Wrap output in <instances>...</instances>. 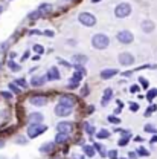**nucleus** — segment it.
Here are the masks:
<instances>
[{
	"mask_svg": "<svg viewBox=\"0 0 157 159\" xmlns=\"http://www.w3.org/2000/svg\"><path fill=\"white\" fill-rule=\"evenodd\" d=\"M75 102H76V99L73 98V97H69V95L63 97V98L59 99L58 104L55 106V113L58 116H69L72 113V110H73Z\"/></svg>",
	"mask_w": 157,
	"mask_h": 159,
	"instance_id": "obj_1",
	"label": "nucleus"
},
{
	"mask_svg": "<svg viewBox=\"0 0 157 159\" xmlns=\"http://www.w3.org/2000/svg\"><path fill=\"white\" fill-rule=\"evenodd\" d=\"M108 44H110V39L105 34H95L92 37V46L95 49H101L102 51V49L108 48Z\"/></svg>",
	"mask_w": 157,
	"mask_h": 159,
	"instance_id": "obj_2",
	"label": "nucleus"
},
{
	"mask_svg": "<svg viewBox=\"0 0 157 159\" xmlns=\"http://www.w3.org/2000/svg\"><path fill=\"white\" fill-rule=\"evenodd\" d=\"M131 14V6H130V3H119L118 6L115 8V16L118 17V19H125V17H128Z\"/></svg>",
	"mask_w": 157,
	"mask_h": 159,
	"instance_id": "obj_3",
	"label": "nucleus"
},
{
	"mask_svg": "<svg viewBox=\"0 0 157 159\" xmlns=\"http://www.w3.org/2000/svg\"><path fill=\"white\" fill-rule=\"evenodd\" d=\"M78 20L81 25H84L87 28H92V26L96 25V17L93 14H90V12H81L78 16Z\"/></svg>",
	"mask_w": 157,
	"mask_h": 159,
	"instance_id": "obj_4",
	"label": "nucleus"
},
{
	"mask_svg": "<svg viewBox=\"0 0 157 159\" xmlns=\"http://www.w3.org/2000/svg\"><path fill=\"white\" fill-rule=\"evenodd\" d=\"M46 130H47L46 125H41V124H29V127H28V136H29V138H37L38 135H43Z\"/></svg>",
	"mask_w": 157,
	"mask_h": 159,
	"instance_id": "obj_5",
	"label": "nucleus"
},
{
	"mask_svg": "<svg viewBox=\"0 0 157 159\" xmlns=\"http://www.w3.org/2000/svg\"><path fill=\"white\" fill-rule=\"evenodd\" d=\"M116 39H118V41L122 43V44H130V43L134 40V35H133L130 31H119Z\"/></svg>",
	"mask_w": 157,
	"mask_h": 159,
	"instance_id": "obj_6",
	"label": "nucleus"
},
{
	"mask_svg": "<svg viewBox=\"0 0 157 159\" xmlns=\"http://www.w3.org/2000/svg\"><path fill=\"white\" fill-rule=\"evenodd\" d=\"M119 63H120L122 66H131V64L134 63V57H133L130 52H122V54L119 55Z\"/></svg>",
	"mask_w": 157,
	"mask_h": 159,
	"instance_id": "obj_7",
	"label": "nucleus"
},
{
	"mask_svg": "<svg viewBox=\"0 0 157 159\" xmlns=\"http://www.w3.org/2000/svg\"><path fill=\"white\" fill-rule=\"evenodd\" d=\"M57 130L61 132V133H72V130H73V124L72 122H69V121H63V122H58V125H57Z\"/></svg>",
	"mask_w": 157,
	"mask_h": 159,
	"instance_id": "obj_8",
	"label": "nucleus"
},
{
	"mask_svg": "<svg viewBox=\"0 0 157 159\" xmlns=\"http://www.w3.org/2000/svg\"><path fill=\"white\" fill-rule=\"evenodd\" d=\"M81 78H82V74L76 70V72L73 74V77L70 78V83L67 84V87H69V89H75V87H78V84H79V81H81Z\"/></svg>",
	"mask_w": 157,
	"mask_h": 159,
	"instance_id": "obj_9",
	"label": "nucleus"
},
{
	"mask_svg": "<svg viewBox=\"0 0 157 159\" xmlns=\"http://www.w3.org/2000/svg\"><path fill=\"white\" fill-rule=\"evenodd\" d=\"M31 104L32 106H37V107H41V106H46L47 104V98L46 97H43V95H38V97H31Z\"/></svg>",
	"mask_w": 157,
	"mask_h": 159,
	"instance_id": "obj_10",
	"label": "nucleus"
},
{
	"mask_svg": "<svg viewBox=\"0 0 157 159\" xmlns=\"http://www.w3.org/2000/svg\"><path fill=\"white\" fill-rule=\"evenodd\" d=\"M154 28H156V25H154L151 20H143V21H142V31H143L145 34L153 32V31H154Z\"/></svg>",
	"mask_w": 157,
	"mask_h": 159,
	"instance_id": "obj_11",
	"label": "nucleus"
},
{
	"mask_svg": "<svg viewBox=\"0 0 157 159\" xmlns=\"http://www.w3.org/2000/svg\"><path fill=\"white\" fill-rule=\"evenodd\" d=\"M43 119H44V116L41 115V113H31L29 115V118H28V122L29 124H41L43 122Z\"/></svg>",
	"mask_w": 157,
	"mask_h": 159,
	"instance_id": "obj_12",
	"label": "nucleus"
},
{
	"mask_svg": "<svg viewBox=\"0 0 157 159\" xmlns=\"http://www.w3.org/2000/svg\"><path fill=\"white\" fill-rule=\"evenodd\" d=\"M111 98H113V90L108 87V89H105V92H104V97H102V99H101V106H104V107H105Z\"/></svg>",
	"mask_w": 157,
	"mask_h": 159,
	"instance_id": "obj_13",
	"label": "nucleus"
},
{
	"mask_svg": "<svg viewBox=\"0 0 157 159\" xmlns=\"http://www.w3.org/2000/svg\"><path fill=\"white\" fill-rule=\"evenodd\" d=\"M46 80H47V77H43V75H38V77H34V78L31 80V84H32L34 87H41V86H44Z\"/></svg>",
	"mask_w": 157,
	"mask_h": 159,
	"instance_id": "obj_14",
	"label": "nucleus"
},
{
	"mask_svg": "<svg viewBox=\"0 0 157 159\" xmlns=\"http://www.w3.org/2000/svg\"><path fill=\"white\" fill-rule=\"evenodd\" d=\"M47 80H50V81H55V80H59V70L57 69V67H50L49 70H47Z\"/></svg>",
	"mask_w": 157,
	"mask_h": 159,
	"instance_id": "obj_15",
	"label": "nucleus"
},
{
	"mask_svg": "<svg viewBox=\"0 0 157 159\" xmlns=\"http://www.w3.org/2000/svg\"><path fill=\"white\" fill-rule=\"evenodd\" d=\"M115 75H118V69H104L101 72V78L102 80H108L111 77H115Z\"/></svg>",
	"mask_w": 157,
	"mask_h": 159,
	"instance_id": "obj_16",
	"label": "nucleus"
},
{
	"mask_svg": "<svg viewBox=\"0 0 157 159\" xmlns=\"http://www.w3.org/2000/svg\"><path fill=\"white\" fill-rule=\"evenodd\" d=\"M54 148H55L54 142H46V144H43V145L40 147V152H43V153H50V152H54Z\"/></svg>",
	"mask_w": 157,
	"mask_h": 159,
	"instance_id": "obj_17",
	"label": "nucleus"
},
{
	"mask_svg": "<svg viewBox=\"0 0 157 159\" xmlns=\"http://www.w3.org/2000/svg\"><path fill=\"white\" fill-rule=\"evenodd\" d=\"M67 141H69V135H67V133H61V132H59L58 135H57V138H55V142H57V144H66Z\"/></svg>",
	"mask_w": 157,
	"mask_h": 159,
	"instance_id": "obj_18",
	"label": "nucleus"
},
{
	"mask_svg": "<svg viewBox=\"0 0 157 159\" xmlns=\"http://www.w3.org/2000/svg\"><path fill=\"white\" fill-rule=\"evenodd\" d=\"M38 9L44 14V16H46L47 12H50V11H52V5H50V3H41V5L38 6Z\"/></svg>",
	"mask_w": 157,
	"mask_h": 159,
	"instance_id": "obj_19",
	"label": "nucleus"
},
{
	"mask_svg": "<svg viewBox=\"0 0 157 159\" xmlns=\"http://www.w3.org/2000/svg\"><path fill=\"white\" fill-rule=\"evenodd\" d=\"M87 57L85 55H73V63H76V64H84V63H87Z\"/></svg>",
	"mask_w": 157,
	"mask_h": 159,
	"instance_id": "obj_20",
	"label": "nucleus"
},
{
	"mask_svg": "<svg viewBox=\"0 0 157 159\" xmlns=\"http://www.w3.org/2000/svg\"><path fill=\"white\" fill-rule=\"evenodd\" d=\"M82 150H84V153H85L89 158H93V156H95V148H93V147H90V145H84Z\"/></svg>",
	"mask_w": 157,
	"mask_h": 159,
	"instance_id": "obj_21",
	"label": "nucleus"
},
{
	"mask_svg": "<svg viewBox=\"0 0 157 159\" xmlns=\"http://www.w3.org/2000/svg\"><path fill=\"white\" fill-rule=\"evenodd\" d=\"M44 14L40 11V9H37V11H34V12H31L28 17H29V20H37V19H40V17H43Z\"/></svg>",
	"mask_w": 157,
	"mask_h": 159,
	"instance_id": "obj_22",
	"label": "nucleus"
},
{
	"mask_svg": "<svg viewBox=\"0 0 157 159\" xmlns=\"http://www.w3.org/2000/svg\"><path fill=\"white\" fill-rule=\"evenodd\" d=\"M8 67H9V69H11L12 72H19L20 69H21V67H20V64H17V63H14L12 60H11V61H8Z\"/></svg>",
	"mask_w": 157,
	"mask_h": 159,
	"instance_id": "obj_23",
	"label": "nucleus"
},
{
	"mask_svg": "<svg viewBox=\"0 0 157 159\" xmlns=\"http://www.w3.org/2000/svg\"><path fill=\"white\" fill-rule=\"evenodd\" d=\"M108 136H110V132L108 130H104V129L99 130L98 133H96V138L98 139H105V138H108Z\"/></svg>",
	"mask_w": 157,
	"mask_h": 159,
	"instance_id": "obj_24",
	"label": "nucleus"
},
{
	"mask_svg": "<svg viewBox=\"0 0 157 159\" xmlns=\"http://www.w3.org/2000/svg\"><path fill=\"white\" fill-rule=\"evenodd\" d=\"M156 97H157V89H151V90H148V93H146V99H148V101H153Z\"/></svg>",
	"mask_w": 157,
	"mask_h": 159,
	"instance_id": "obj_25",
	"label": "nucleus"
},
{
	"mask_svg": "<svg viewBox=\"0 0 157 159\" xmlns=\"http://www.w3.org/2000/svg\"><path fill=\"white\" fill-rule=\"evenodd\" d=\"M145 132H148V133H156L157 130L154 129L153 124H146V125H145Z\"/></svg>",
	"mask_w": 157,
	"mask_h": 159,
	"instance_id": "obj_26",
	"label": "nucleus"
},
{
	"mask_svg": "<svg viewBox=\"0 0 157 159\" xmlns=\"http://www.w3.org/2000/svg\"><path fill=\"white\" fill-rule=\"evenodd\" d=\"M128 138H130V136H122V138L119 139V145H120V147H125V145H127V144H128Z\"/></svg>",
	"mask_w": 157,
	"mask_h": 159,
	"instance_id": "obj_27",
	"label": "nucleus"
},
{
	"mask_svg": "<svg viewBox=\"0 0 157 159\" xmlns=\"http://www.w3.org/2000/svg\"><path fill=\"white\" fill-rule=\"evenodd\" d=\"M137 153L140 155V156H150V152H148V150H145L143 147H139V148H137Z\"/></svg>",
	"mask_w": 157,
	"mask_h": 159,
	"instance_id": "obj_28",
	"label": "nucleus"
},
{
	"mask_svg": "<svg viewBox=\"0 0 157 159\" xmlns=\"http://www.w3.org/2000/svg\"><path fill=\"white\" fill-rule=\"evenodd\" d=\"M34 51H35L38 55H41V54L44 52V48H43L41 44H35V46H34Z\"/></svg>",
	"mask_w": 157,
	"mask_h": 159,
	"instance_id": "obj_29",
	"label": "nucleus"
},
{
	"mask_svg": "<svg viewBox=\"0 0 157 159\" xmlns=\"http://www.w3.org/2000/svg\"><path fill=\"white\" fill-rule=\"evenodd\" d=\"M15 84H17V86H21V87H26V86H28V83H26V80H23V78L15 80Z\"/></svg>",
	"mask_w": 157,
	"mask_h": 159,
	"instance_id": "obj_30",
	"label": "nucleus"
},
{
	"mask_svg": "<svg viewBox=\"0 0 157 159\" xmlns=\"http://www.w3.org/2000/svg\"><path fill=\"white\" fill-rule=\"evenodd\" d=\"M9 89H11V92H14V93H20V89L17 87V84H14V83L9 84Z\"/></svg>",
	"mask_w": 157,
	"mask_h": 159,
	"instance_id": "obj_31",
	"label": "nucleus"
},
{
	"mask_svg": "<svg viewBox=\"0 0 157 159\" xmlns=\"http://www.w3.org/2000/svg\"><path fill=\"white\" fill-rule=\"evenodd\" d=\"M156 104H153V106H151V107H150V109H146V112H145V115H146V116H150V115H151V113H153V112H156Z\"/></svg>",
	"mask_w": 157,
	"mask_h": 159,
	"instance_id": "obj_32",
	"label": "nucleus"
},
{
	"mask_svg": "<svg viewBox=\"0 0 157 159\" xmlns=\"http://www.w3.org/2000/svg\"><path fill=\"white\" fill-rule=\"evenodd\" d=\"M75 69H76L78 72H81L82 75H85V69L82 67V64H76V63H75Z\"/></svg>",
	"mask_w": 157,
	"mask_h": 159,
	"instance_id": "obj_33",
	"label": "nucleus"
},
{
	"mask_svg": "<svg viewBox=\"0 0 157 159\" xmlns=\"http://www.w3.org/2000/svg\"><path fill=\"white\" fill-rule=\"evenodd\" d=\"M108 122H113V124H119V122H120V119H119L118 116H111V115H110V116H108Z\"/></svg>",
	"mask_w": 157,
	"mask_h": 159,
	"instance_id": "obj_34",
	"label": "nucleus"
},
{
	"mask_svg": "<svg viewBox=\"0 0 157 159\" xmlns=\"http://www.w3.org/2000/svg\"><path fill=\"white\" fill-rule=\"evenodd\" d=\"M95 148H96L99 153H101V156H105V155H104L105 152H104V147H102V145H99V144H95Z\"/></svg>",
	"mask_w": 157,
	"mask_h": 159,
	"instance_id": "obj_35",
	"label": "nucleus"
},
{
	"mask_svg": "<svg viewBox=\"0 0 157 159\" xmlns=\"http://www.w3.org/2000/svg\"><path fill=\"white\" fill-rule=\"evenodd\" d=\"M108 158H110V159H118V152H116V150L108 152Z\"/></svg>",
	"mask_w": 157,
	"mask_h": 159,
	"instance_id": "obj_36",
	"label": "nucleus"
},
{
	"mask_svg": "<svg viewBox=\"0 0 157 159\" xmlns=\"http://www.w3.org/2000/svg\"><path fill=\"white\" fill-rule=\"evenodd\" d=\"M139 81H140V86L143 87V89H148V81L145 78H139Z\"/></svg>",
	"mask_w": 157,
	"mask_h": 159,
	"instance_id": "obj_37",
	"label": "nucleus"
},
{
	"mask_svg": "<svg viewBox=\"0 0 157 159\" xmlns=\"http://www.w3.org/2000/svg\"><path fill=\"white\" fill-rule=\"evenodd\" d=\"M139 89H140V87H139L137 84H133V86L130 87V92H131V93H137Z\"/></svg>",
	"mask_w": 157,
	"mask_h": 159,
	"instance_id": "obj_38",
	"label": "nucleus"
},
{
	"mask_svg": "<svg viewBox=\"0 0 157 159\" xmlns=\"http://www.w3.org/2000/svg\"><path fill=\"white\" fill-rule=\"evenodd\" d=\"M89 92H90V89H89L87 86H84V87H82V90H81V95H82V97H87V95H89Z\"/></svg>",
	"mask_w": 157,
	"mask_h": 159,
	"instance_id": "obj_39",
	"label": "nucleus"
},
{
	"mask_svg": "<svg viewBox=\"0 0 157 159\" xmlns=\"http://www.w3.org/2000/svg\"><path fill=\"white\" fill-rule=\"evenodd\" d=\"M130 109H131V112H137V110H139V104H136V102H131V104H130Z\"/></svg>",
	"mask_w": 157,
	"mask_h": 159,
	"instance_id": "obj_40",
	"label": "nucleus"
},
{
	"mask_svg": "<svg viewBox=\"0 0 157 159\" xmlns=\"http://www.w3.org/2000/svg\"><path fill=\"white\" fill-rule=\"evenodd\" d=\"M43 34H44V35H47V37H54V35H55V32H54V31H50V29H47V31H44Z\"/></svg>",
	"mask_w": 157,
	"mask_h": 159,
	"instance_id": "obj_41",
	"label": "nucleus"
},
{
	"mask_svg": "<svg viewBox=\"0 0 157 159\" xmlns=\"http://www.w3.org/2000/svg\"><path fill=\"white\" fill-rule=\"evenodd\" d=\"M17 142H19L20 145H24V144H28V141H26V138H19V139H17Z\"/></svg>",
	"mask_w": 157,
	"mask_h": 159,
	"instance_id": "obj_42",
	"label": "nucleus"
},
{
	"mask_svg": "<svg viewBox=\"0 0 157 159\" xmlns=\"http://www.w3.org/2000/svg\"><path fill=\"white\" fill-rule=\"evenodd\" d=\"M84 129H85V132H89V133H90V135H92V133H93V129H92V127H90V125H89V124H85V125H84Z\"/></svg>",
	"mask_w": 157,
	"mask_h": 159,
	"instance_id": "obj_43",
	"label": "nucleus"
},
{
	"mask_svg": "<svg viewBox=\"0 0 157 159\" xmlns=\"http://www.w3.org/2000/svg\"><path fill=\"white\" fill-rule=\"evenodd\" d=\"M6 48H8V43H2V44H0V52H5Z\"/></svg>",
	"mask_w": 157,
	"mask_h": 159,
	"instance_id": "obj_44",
	"label": "nucleus"
},
{
	"mask_svg": "<svg viewBox=\"0 0 157 159\" xmlns=\"http://www.w3.org/2000/svg\"><path fill=\"white\" fill-rule=\"evenodd\" d=\"M2 95H3V97H5V98H6V99H9V98H11V97H12V95H11L9 92H2Z\"/></svg>",
	"mask_w": 157,
	"mask_h": 159,
	"instance_id": "obj_45",
	"label": "nucleus"
},
{
	"mask_svg": "<svg viewBox=\"0 0 157 159\" xmlns=\"http://www.w3.org/2000/svg\"><path fill=\"white\" fill-rule=\"evenodd\" d=\"M29 34H31V35H41L43 32H40V31H37V29H35V31H31Z\"/></svg>",
	"mask_w": 157,
	"mask_h": 159,
	"instance_id": "obj_46",
	"label": "nucleus"
},
{
	"mask_svg": "<svg viewBox=\"0 0 157 159\" xmlns=\"http://www.w3.org/2000/svg\"><path fill=\"white\" fill-rule=\"evenodd\" d=\"M128 155H130V159H137V155H136L134 152H130Z\"/></svg>",
	"mask_w": 157,
	"mask_h": 159,
	"instance_id": "obj_47",
	"label": "nucleus"
},
{
	"mask_svg": "<svg viewBox=\"0 0 157 159\" xmlns=\"http://www.w3.org/2000/svg\"><path fill=\"white\" fill-rule=\"evenodd\" d=\"M26 58H29V52H28V51H26V52L23 54V57H21V60H23V61H24Z\"/></svg>",
	"mask_w": 157,
	"mask_h": 159,
	"instance_id": "obj_48",
	"label": "nucleus"
},
{
	"mask_svg": "<svg viewBox=\"0 0 157 159\" xmlns=\"http://www.w3.org/2000/svg\"><path fill=\"white\" fill-rule=\"evenodd\" d=\"M72 159H82V155H73Z\"/></svg>",
	"mask_w": 157,
	"mask_h": 159,
	"instance_id": "obj_49",
	"label": "nucleus"
},
{
	"mask_svg": "<svg viewBox=\"0 0 157 159\" xmlns=\"http://www.w3.org/2000/svg\"><path fill=\"white\" fill-rule=\"evenodd\" d=\"M5 147V141L3 139H0V148H3Z\"/></svg>",
	"mask_w": 157,
	"mask_h": 159,
	"instance_id": "obj_50",
	"label": "nucleus"
},
{
	"mask_svg": "<svg viewBox=\"0 0 157 159\" xmlns=\"http://www.w3.org/2000/svg\"><path fill=\"white\" fill-rule=\"evenodd\" d=\"M151 142L154 144V142H157V136H153V139H151Z\"/></svg>",
	"mask_w": 157,
	"mask_h": 159,
	"instance_id": "obj_51",
	"label": "nucleus"
},
{
	"mask_svg": "<svg viewBox=\"0 0 157 159\" xmlns=\"http://www.w3.org/2000/svg\"><path fill=\"white\" fill-rule=\"evenodd\" d=\"M92 2H93V3H98V2H101V0H92Z\"/></svg>",
	"mask_w": 157,
	"mask_h": 159,
	"instance_id": "obj_52",
	"label": "nucleus"
},
{
	"mask_svg": "<svg viewBox=\"0 0 157 159\" xmlns=\"http://www.w3.org/2000/svg\"><path fill=\"white\" fill-rule=\"evenodd\" d=\"M2 11H3V8H2V6H0V14H2Z\"/></svg>",
	"mask_w": 157,
	"mask_h": 159,
	"instance_id": "obj_53",
	"label": "nucleus"
},
{
	"mask_svg": "<svg viewBox=\"0 0 157 159\" xmlns=\"http://www.w3.org/2000/svg\"><path fill=\"white\" fill-rule=\"evenodd\" d=\"M66 2H70V0H66Z\"/></svg>",
	"mask_w": 157,
	"mask_h": 159,
	"instance_id": "obj_54",
	"label": "nucleus"
},
{
	"mask_svg": "<svg viewBox=\"0 0 157 159\" xmlns=\"http://www.w3.org/2000/svg\"><path fill=\"white\" fill-rule=\"evenodd\" d=\"M122 159H124V158H122Z\"/></svg>",
	"mask_w": 157,
	"mask_h": 159,
	"instance_id": "obj_55",
	"label": "nucleus"
}]
</instances>
